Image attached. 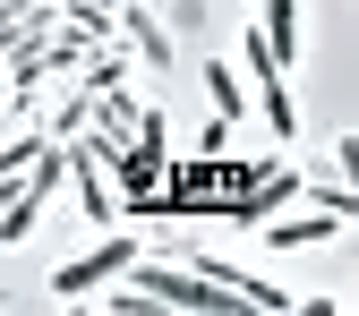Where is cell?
I'll list each match as a JSON object with an SVG mask.
<instances>
[{
	"label": "cell",
	"mask_w": 359,
	"mask_h": 316,
	"mask_svg": "<svg viewBox=\"0 0 359 316\" xmlns=\"http://www.w3.org/2000/svg\"><path fill=\"white\" fill-rule=\"evenodd\" d=\"M128 256H137V240H128V231H103L95 248H86V256H69V265H52V282H43V291H52L60 308L69 299H95L111 274H128Z\"/></svg>",
	"instance_id": "1"
},
{
	"label": "cell",
	"mask_w": 359,
	"mask_h": 316,
	"mask_svg": "<svg viewBox=\"0 0 359 316\" xmlns=\"http://www.w3.org/2000/svg\"><path fill=\"white\" fill-rule=\"evenodd\" d=\"M128 274H137L128 291H137L146 308H189V316H205V308H231V291H222V282H205L197 265L180 274V265H137V256H128Z\"/></svg>",
	"instance_id": "2"
},
{
	"label": "cell",
	"mask_w": 359,
	"mask_h": 316,
	"mask_svg": "<svg viewBox=\"0 0 359 316\" xmlns=\"http://www.w3.org/2000/svg\"><path fill=\"white\" fill-rule=\"evenodd\" d=\"M257 231H265V248H283V256H291V248H325V240H342V231H351V222L317 205V214H265V222H257Z\"/></svg>",
	"instance_id": "3"
},
{
	"label": "cell",
	"mask_w": 359,
	"mask_h": 316,
	"mask_svg": "<svg viewBox=\"0 0 359 316\" xmlns=\"http://www.w3.org/2000/svg\"><path fill=\"white\" fill-rule=\"evenodd\" d=\"M257 34H265V52H274L283 69L308 60V9H299V0H265V9H257Z\"/></svg>",
	"instance_id": "4"
},
{
	"label": "cell",
	"mask_w": 359,
	"mask_h": 316,
	"mask_svg": "<svg viewBox=\"0 0 359 316\" xmlns=\"http://www.w3.org/2000/svg\"><path fill=\"white\" fill-rule=\"evenodd\" d=\"M60 154H69V179H77V214L95 222V231H111V222H120V205H111V179H103V163L86 154V146H60Z\"/></svg>",
	"instance_id": "5"
},
{
	"label": "cell",
	"mask_w": 359,
	"mask_h": 316,
	"mask_svg": "<svg viewBox=\"0 0 359 316\" xmlns=\"http://www.w3.org/2000/svg\"><path fill=\"white\" fill-rule=\"evenodd\" d=\"M257 111H265V128H274V137H299V103H291V77H283V69L257 77Z\"/></svg>",
	"instance_id": "6"
},
{
	"label": "cell",
	"mask_w": 359,
	"mask_h": 316,
	"mask_svg": "<svg viewBox=\"0 0 359 316\" xmlns=\"http://www.w3.org/2000/svg\"><path fill=\"white\" fill-rule=\"evenodd\" d=\"M205 95H214V111L240 128V111H248V85H240V69H222V60H205Z\"/></svg>",
	"instance_id": "7"
},
{
	"label": "cell",
	"mask_w": 359,
	"mask_h": 316,
	"mask_svg": "<svg viewBox=\"0 0 359 316\" xmlns=\"http://www.w3.org/2000/svg\"><path fill=\"white\" fill-rule=\"evenodd\" d=\"M240 69H248V77H265V69H283V60H274V52H265V34H257V26H248V34H240ZM283 77H291V69H283Z\"/></svg>",
	"instance_id": "8"
},
{
	"label": "cell",
	"mask_w": 359,
	"mask_h": 316,
	"mask_svg": "<svg viewBox=\"0 0 359 316\" xmlns=\"http://www.w3.org/2000/svg\"><path fill=\"white\" fill-rule=\"evenodd\" d=\"M34 146H43V137H9V146H0V179H18V171L34 163Z\"/></svg>",
	"instance_id": "9"
},
{
	"label": "cell",
	"mask_w": 359,
	"mask_h": 316,
	"mask_svg": "<svg viewBox=\"0 0 359 316\" xmlns=\"http://www.w3.org/2000/svg\"><path fill=\"white\" fill-rule=\"evenodd\" d=\"M0 308H9V282H0Z\"/></svg>",
	"instance_id": "10"
}]
</instances>
